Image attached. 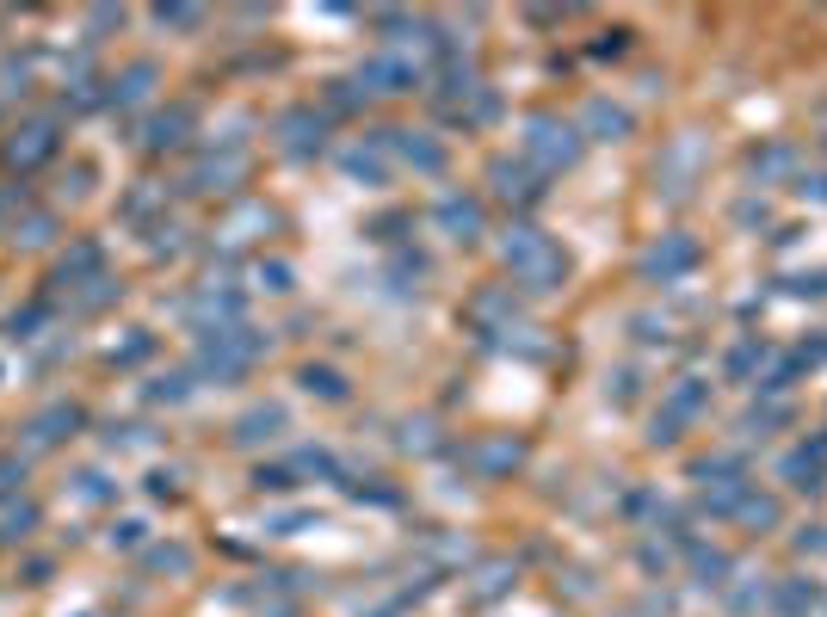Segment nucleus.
I'll use <instances>...</instances> for the list:
<instances>
[{
	"mask_svg": "<svg viewBox=\"0 0 827 617\" xmlns=\"http://www.w3.org/2000/svg\"><path fill=\"white\" fill-rule=\"evenodd\" d=\"M507 266L531 284V290H556L562 278H568V260H562V247L544 235V229H513L507 235Z\"/></svg>",
	"mask_w": 827,
	"mask_h": 617,
	"instance_id": "nucleus-1",
	"label": "nucleus"
},
{
	"mask_svg": "<svg viewBox=\"0 0 827 617\" xmlns=\"http://www.w3.org/2000/svg\"><path fill=\"white\" fill-rule=\"evenodd\" d=\"M525 155L544 167V173H556V167H568L574 155H581V136H574L562 118H544V112H537V118H525Z\"/></svg>",
	"mask_w": 827,
	"mask_h": 617,
	"instance_id": "nucleus-2",
	"label": "nucleus"
},
{
	"mask_svg": "<svg viewBox=\"0 0 827 617\" xmlns=\"http://www.w3.org/2000/svg\"><path fill=\"white\" fill-rule=\"evenodd\" d=\"M692 266H698V241H686V235H661L649 253H642V278H679Z\"/></svg>",
	"mask_w": 827,
	"mask_h": 617,
	"instance_id": "nucleus-3",
	"label": "nucleus"
},
{
	"mask_svg": "<svg viewBox=\"0 0 827 617\" xmlns=\"http://www.w3.org/2000/svg\"><path fill=\"white\" fill-rule=\"evenodd\" d=\"M254 352H260V340H241V328H229V334H217V340H204V365L217 371V377H235Z\"/></svg>",
	"mask_w": 827,
	"mask_h": 617,
	"instance_id": "nucleus-4",
	"label": "nucleus"
},
{
	"mask_svg": "<svg viewBox=\"0 0 827 617\" xmlns=\"http://www.w3.org/2000/svg\"><path fill=\"white\" fill-rule=\"evenodd\" d=\"M439 229H445L451 241H476V235H482V204H476V198H445V204H439Z\"/></svg>",
	"mask_w": 827,
	"mask_h": 617,
	"instance_id": "nucleus-5",
	"label": "nucleus"
},
{
	"mask_svg": "<svg viewBox=\"0 0 827 617\" xmlns=\"http://www.w3.org/2000/svg\"><path fill=\"white\" fill-rule=\"evenodd\" d=\"M50 149H56L50 124H31V130H19V136L7 142V167H19V173H25V167H38V161H44Z\"/></svg>",
	"mask_w": 827,
	"mask_h": 617,
	"instance_id": "nucleus-6",
	"label": "nucleus"
},
{
	"mask_svg": "<svg viewBox=\"0 0 827 617\" xmlns=\"http://www.w3.org/2000/svg\"><path fill=\"white\" fill-rule=\"evenodd\" d=\"M186 130H192V105H173L149 124V149H173V142H186Z\"/></svg>",
	"mask_w": 827,
	"mask_h": 617,
	"instance_id": "nucleus-7",
	"label": "nucleus"
},
{
	"mask_svg": "<svg viewBox=\"0 0 827 617\" xmlns=\"http://www.w3.org/2000/svg\"><path fill=\"white\" fill-rule=\"evenodd\" d=\"M488 179H494V192H500V198H513V204L537 198V186H531V173H525V167H513V161H494V167H488Z\"/></svg>",
	"mask_w": 827,
	"mask_h": 617,
	"instance_id": "nucleus-8",
	"label": "nucleus"
},
{
	"mask_svg": "<svg viewBox=\"0 0 827 617\" xmlns=\"http://www.w3.org/2000/svg\"><path fill=\"white\" fill-rule=\"evenodd\" d=\"M315 142H321V118H309V112L284 118V149H291V155H309Z\"/></svg>",
	"mask_w": 827,
	"mask_h": 617,
	"instance_id": "nucleus-9",
	"label": "nucleus"
},
{
	"mask_svg": "<svg viewBox=\"0 0 827 617\" xmlns=\"http://www.w3.org/2000/svg\"><path fill=\"white\" fill-rule=\"evenodd\" d=\"M395 136H402V142H395V149H402L414 167H426V173H439L445 167V149H439V142H420L414 130H395Z\"/></svg>",
	"mask_w": 827,
	"mask_h": 617,
	"instance_id": "nucleus-10",
	"label": "nucleus"
},
{
	"mask_svg": "<svg viewBox=\"0 0 827 617\" xmlns=\"http://www.w3.org/2000/svg\"><path fill=\"white\" fill-rule=\"evenodd\" d=\"M587 124H593L599 136H624V130H630V112H618V105L593 99V105H587Z\"/></svg>",
	"mask_w": 827,
	"mask_h": 617,
	"instance_id": "nucleus-11",
	"label": "nucleus"
},
{
	"mask_svg": "<svg viewBox=\"0 0 827 617\" xmlns=\"http://www.w3.org/2000/svg\"><path fill=\"white\" fill-rule=\"evenodd\" d=\"M149 81H155V68H149V62H136L130 75H124V81L112 87V99H118V105H136L142 93H149Z\"/></svg>",
	"mask_w": 827,
	"mask_h": 617,
	"instance_id": "nucleus-12",
	"label": "nucleus"
},
{
	"mask_svg": "<svg viewBox=\"0 0 827 617\" xmlns=\"http://www.w3.org/2000/svg\"><path fill=\"white\" fill-rule=\"evenodd\" d=\"M303 389H309V395H315V389H321V395H328V402H340V395H346V383H340V377H334V371H315V365H309V371H303Z\"/></svg>",
	"mask_w": 827,
	"mask_h": 617,
	"instance_id": "nucleus-13",
	"label": "nucleus"
},
{
	"mask_svg": "<svg viewBox=\"0 0 827 617\" xmlns=\"http://www.w3.org/2000/svg\"><path fill=\"white\" fill-rule=\"evenodd\" d=\"M278 420H284L278 408H260V414H247V420H241V439H260V432H266V426H278Z\"/></svg>",
	"mask_w": 827,
	"mask_h": 617,
	"instance_id": "nucleus-14",
	"label": "nucleus"
},
{
	"mask_svg": "<svg viewBox=\"0 0 827 617\" xmlns=\"http://www.w3.org/2000/svg\"><path fill=\"white\" fill-rule=\"evenodd\" d=\"M25 241H31V247L50 241V223H44V216H31V223H25Z\"/></svg>",
	"mask_w": 827,
	"mask_h": 617,
	"instance_id": "nucleus-15",
	"label": "nucleus"
}]
</instances>
